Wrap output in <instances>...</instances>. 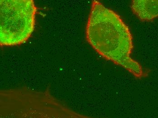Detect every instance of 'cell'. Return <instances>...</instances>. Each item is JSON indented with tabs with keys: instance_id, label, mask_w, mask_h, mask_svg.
Returning <instances> with one entry per match:
<instances>
[{
	"instance_id": "obj_1",
	"label": "cell",
	"mask_w": 158,
	"mask_h": 118,
	"mask_svg": "<svg viewBox=\"0 0 158 118\" xmlns=\"http://www.w3.org/2000/svg\"><path fill=\"white\" fill-rule=\"evenodd\" d=\"M85 34L89 44L104 59L126 69L137 79L148 75L131 57L133 38L128 26L116 12L99 1H92Z\"/></svg>"
},
{
	"instance_id": "obj_2",
	"label": "cell",
	"mask_w": 158,
	"mask_h": 118,
	"mask_svg": "<svg viewBox=\"0 0 158 118\" xmlns=\"http://www.w3.org/2000/svg\"><path fill=\"white\" fill-rule=\"evenodd\" d=\"M0 96V118H106L79 113L47 91L23 87L1 91Z\"/></svg>"
},
{
	"instance_id": "obj_3",
	"label": "cell",
	"mask_w": 158,
	"mask_h": 118,
	"mask_svg": "<svg viewBox=\"0 0 158 118\" xmlns=\"http://www.w3.org/2000/svg\"><path fill=\"white\" fill-rule=\"evenodd\" d=\"M36 11L33 0H1V46H18L27 42L34 30Z\"/></svg>"
},
{
	"instance_id": "obj_4",
	"label": "cell",
	"mask_w": 158,
	"mask_h": 118,
	"mask_svg": "<svg viewBox=\"0 0 158 118\" xmlns=\"http://www.w3.org/2000/svg\"><path fill=\"white\" fill-rule=\"evenodd\" d=\"M131 8L141 22H151L158 17V0H134Z\"/></svg>"
}]
</instances>
